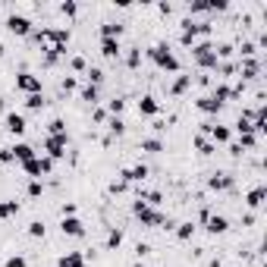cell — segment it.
<instances>
[{"mask_svg": "<svg viewBox=\"0 0 267 267\" xmlns=\"http://www.w3.org/2000/svg\"><path fill=\"white\" fill-rule=\"evenodd\" d=\"M198 35H211V25L207 22H192V19H183V32H180V41L186 44V47H192L195 44V38Z\"/></svg>", "mask_w": 267, "mask_h": 267, "instance_id": "3", "label": "cell"}, {"mask_svg": "<svg viewBox=\"0 0 267 267\" xmlns=\"http://www.w3.org/2000/svg\"><path fill=\"white\" fill-rule=\"evenodd\" d=\"M57 267H85V255L82 252H66V255H60Z\"/></svg>", "mask_w": 267, "mask_h": 267, "instance_id": "19", "label": "cell"}, {"mask_svg": "<svg viewBox=\"0 0 267 267\" xmlns=\"http://www.w3.org/2000/svg\"><path fill=\"white\" fill-rule=\"evenodd\" d=\"M201 129L211 135V145H214V148H217V145H229V141H233V129L220 126V123H204Z\"/></svg>", "mask_w": 267, "mask_h": 267, "instance_id": "6", "label": "cell"}, {"mask_svg": "<svg viewBox=\"0 0 267 267\" xmlns=\"http://www.w3.org/2000/svg\"><path fill=\"white\" fill-rule=\"evenodd\" d=\"M60 13H63V16H76V13H79V4L66 0V4H60Z\"/></svg>", "mask_w": 267, "mask_h": 267, "instance_id": "43", "label": "cell"}, {"mask_svg": "<svg viewBox=\"0 0 267 267\" xmlns=\"http://www.w3.org/2000/svg\"><path fill=\"white\" fill-rule=\"evenodd\" d=\"M66 145H69V135L63 132V135H47L44 138V157H50V160H60V157H66Z\"/></svg>", "mask_w": 267, "mask_h": 267, "instance_id": "5", "label": "cell"}, {"mask_svg": "<svg viewBox=\"0 0 267 267\" xmlns=\"http://www.w3.org/2000/svg\"><path fill=\"white\" fill-rule=\"evenodd\" d=\"M195 107H198V110H201V113H211V116L223 110V104H217V101H214L211 95H201L198 101H195Z\"/></svg>", "mask_w": 267, "mask_h": 267, "instance_id": "17", "label": "cell"}, {"mask_svg": "<svg viewBox=\"0 0 267 267\" xmlns=\"http://www.w3.org/2000/svg\"><path fill=\"white\" fill-rule=\"evenodd\" d=\"M211 50H214L211 41H195V44H192V57L198 60V57H204V53H211Z\"/></svg>", "mask_w": 267, "mask_h": 267, "instance_id": "26", "label": "cell"}, {"mask_svg": "<svg viewBox=\"0 0 267 267\" xmlns=\"http://www.w3.org/2000/svg\"><path fill=\"white\" fill-rule=\"evenodd\" d=\"M264 195H267V192H264V186H255L252 192H248V195H245V204H248V207H252V211H258V207L264 204Z\"/></svg>", "mask_w": 267, "mask_h": 267, "instance_id": "20", "label": "cell"}, {"mask_svg": "<svg viewBox=\"0 0 267 267\" xmlns=\"http://www.w3.org/2000/svg\"><path fill=\"white\" fill-rule=\"evenodd\" d=\"M255 41H242V57H255Z\"/></svg>", "mask_w": 267, "mask_h": 267, "instance_id": "45", "label": "cell"}, {"mask_svg": "<svg viewBox=\"0 0 267 267\" xmlns=\"http://www.w3.org/2000/svg\"><path fill=\"white\" fill-rule=\"evenodd\" d=\"M4 267H28V261H25L22 255H10V258L4 261Z\"/></svg>", "mask_w": 267, "mask_h": 267, "instance_id": "41", "label": "cell"}, {"mask_svg": "<svg viewBox=\"0 0 267 267\" xmlns=\"http://www.w3.org/2000/svg\"><path fill=\"white\" fill-rule=\"evenodd\" d=\"M148 57L157 63V69H164V73H180V60H176V53L167 44H154L148 50Z\"/></svg>", "mask_w": 267, "mask_h": 267, "instance_id": "2", "label": "cell"}, {"mask_svg": "<svg viewBox=\"0 0 267 267\" xmlns=\"http://www.w3.org/2000/svg\"><path fill=\"white\" fill-rule=\"evenodd\" d=\"M242 95V85H226V82H220V85H214V92H211V98L217 101V104H226V101H236Z\"/></svg>", "mask_w": 267, "mask_h": 267, "instance_id": "8", "label": "cell"}, {"mask_svg": "<svg viewBox=\"0 0 267 267\" xmlns=\"http://www.w3.org/2000/svg\"><path fill=\"white\" fill-rule=\"evenodd\" d=\"M120 38H101V53L104 57H120Z\"/></svg>", "mask_w": 267, "mask_h": 267, "instance_id": "21", "label": "cell"}, {"mask_svg": "<svg viewBox=\"0 0 267 267\" xmlns=\"http://www.w3.org/2000/svg\"><path fill=\"white\" fill-rule=\"evenodd\" d=\"M123 245V229H110V233H107V248H120Z\"/></svg>", "mask_w": 267, "mask_h": 267, "instance_id": "32", "label": "cell"}, {"mask_svg": "<svg viewBox=\"0 0 267 267\" xmlns=\"http://www.w3.org/2000/svg\"><path fill=\"white\" fill-rule=\"evenodd\" d=\"M132 214L141 220V226H167V229H173V226H176L170 217H164V214H160L157 207L145 204L141 198H135V201H132Z\"/></svg>", "mask_w": 267, "mask_h": 267, "instance_id": "1", "label": "cell"}, {"mask_svg": "<svg viewBox=\"0 0 267 267\" xmlns=\"http://www.w3.org/2000/svg\"><path fill=\"white\" fill-rule=\"evenodd\" d=\"M233 176L229 173H211V180H207V189H214V192H226V189H233Z\"/></svg>", "mask_w": 267, "mask_h": 267, "instance_id": "13", "label": "cell"}, {"mask_svg": "<svg viewBox=\"0 0 267 267\" xmlns=\"http://www.w3.org/2000/svg\"><path fill=\"white\" fill-rule=\"evenodd\" d=\"M79 95H82V101L95 104V101H98V88H95V85H82V92H79Z\"/></svg>", "mask_w": 267, "mask_h": 267, "instance_id": "36", "label": "cell"}, {"mask_svg": "<svg viewBox=\"0 0 267 267\" xmlns=\"http://www.w3.org/2000/svg\"><path fill=\"white\" fill-rule=\"evenodd\" d=\"M60 88H63V92L69 95V92H76V88H79V82H76V76H66L63 82H60Z\"/></svg>", "mask_w": 267, "mask_h": 267, "instance_id": "42", "label": "cell"}, {"mask_svg": "<svg viewBox=\"0 0 267 267\" xmlns=\"http://www.w3.org/2000/svg\"><path fill=\"white\" fill-rule=\"evenodd\" d=\"M226 229H229V220L223 217V214H211L207 217V233L211 236H220V233H226Z\"/></svg>", "mask_w": 267, "mask_h": 267, "instance_id": "15", "label": "cell"}, {"mask_svg": "<svg viewBox=\"0 0 267 267\" xmlns=\"http://www.w3.org/2000/svg\"><path fill=\"white\" fill-rule=\"evenodd\" d=\"M13 160H16V157H13L10 148H0V164H13Z\"/></svg>", "mask_w": 267, "mask_h": 267, "instance_id": "47", "label": "cell"}, {"mask_svg": "<svg viewBox=\"0 0 267 267\" xmlns=\"http://www.w3.org/2000/svg\"><path fill=\"white\" fill-rule=\"evenodd\" d=\"M28 236H32V239H41V236H44V223H41V220H32V223H28Z\"/></svg>", "mask_w": 267, "mask_h": 267, "instance_id": "38", "label": "cell"}, {"mask_svg": "<svg viewBox=\"0 0 267 267\" xmlns=\"http://www.w3.org/2000/svg\"><path fill=\"white\" fill-rule=\"evenodd\" d=\"M10 151H13V157L19 160V164H25V160H32V157H38V154H35V148L28 145V141H16V145H13Z\"/></svg>", "mask_w": 267, "mask_h": 267, "instance_id": "16", "label": "cell"}, {"mask_svg": "<svg viewBox=\"0 0 267 267\" xmlns=\"http://www.w3.org/2000/svg\"><path fill=\"white\" fill-rule=\"evenodd\" d=\"M138 113H141V116H157V113H160V101H157L154 95H145V98L138 101Z\"/></svg>", "mask_w": 267, "mask_h": 267, "instance_id": "14", "label": "cell"}, {"mask_svg": "<svg viewBox=\"0 0 267 267\" xmlns=\"http://www.w3.org/2000/svg\"><path fill=\"white\" fill-rule=\"evenodd\" d=\"M192 236H195V223H192V220H186V223H180V226H176V239L189 242Z\"/></svg>", "mask_w": 267, "mask_h": 267, "instance_id": "24", "label": "cell"}, {"mask_svg": "<svg viewBox=\"0 0 267 267\" xmlns=\"http://www.w3.org/2000/svg\"><path fill=\"white\" fill-rule=\"evenodd\" d=\"M16 88L25 92V95H41V79L32 76V73H19L16 76Z\"/></svg>", "mask_w": 267, "mask_h": 267, "instance_id": "9", "label": "cell"}, {"mask_svg": "<svg viewBox=\"0 0 267 267\" xmlns=\"http://www.w3.org/2000/svg\"><path fill=\"white\" fill-rule=\"evenodd\" d=\"M85 76H88V85H95V88H98V85L104 82V69H98V66H88V73H85Z\"/></svg>", "mask_w": 267, "mask_h": 267, "instance_id": "29", "label": "cell"}, {"mask_svg": "<svg viewBox=\"0 0 267 267\" xmlns=\"http://www.w3.org/2000/svg\"><path fill=\"white\" fill-rule=\"evenodd\" d=\"M229 154H233V157H239V154H242V148H239V141H229Z\"/></svg>", "mask_w": 267, "mask_h": 267, "instance_id": "48", "label": "cell"}, {"mask_svg": "<svg viewBox=\"0 0 267 267\" xmlns=\"http://www.w3.org/2000/svg\"><path fill=\"white\" fill-rule=\"evenodd\" d=\"M207 217H211V207H201V214H198V220H201V223H207Z\"/></svg>", "mask_w": 267, "mask_h": 267, "instance_id": "49", "label": "cell"}, {"mask_svg": "<svg viewBox=\"0 0 267 267\" xmlns=\"http://www.w3.org/2000/svg\"><path fill=\"white\" fill-rule=\"evenodd\" d=\"M195 63H198L201 69H217V63H220V60H217V53L211 50V53H204V57H198V60H195Z\"/></svg>", "mask_w": 267, "mask_h": 267, "instance_id": "27", "label": "cell"}, {"mask_svg": "<svg viewBox=\"0 0 267 267\" xmlns=\"http://www.w3.org/2000/svg\"><path fill=\"white\" fill-rule=\"evenodd\" d=\"M47 132H50V135H63V132H66V123H63V120H50V123H47Z\"/></svg>", "mask_w": 267, "mask_h": 267, "instance_id": "37", "label": "cell"}, {"mask_svg": "<svg viewBox=\"0 0 267 267\" xmlns=\"http://www.w3.org/2000/svg\"><path fill=\"white\" fill-rule=\"evenodd\" d=\"M239 73H242V79H255V76L261 73V63H258L255 57H245V60L239 63Z\"/></svg>", "mask_w": 267, "mask_h": 267, "instance_id": "18", "label": "cell"}, {"mask_svg": "<svg viewBox=\"0 0 267 267\" xmlns=\"http://www.w3.org/2000/svg\"><path fill=\"white\" fill-rule=\"evenodd\" d=\"M4 129H7L10 135H22V132L28 129V123H25V116H22V113H16V110H10V113L4 116Z\"/></svg>", "mask_w": 267, "mask_h": 267, "instance_id": "10", "label": "cell"}, {"mask_svg": "<svg viewBox=\"0 0 267 267\" xmlns=\"http://www.w3.org/2000/svg\"><path fill=\"white\" fill-rule=\"evenodd\" d=\"M47 101H44V95H25V107L28 110H41Z\"/></svg>", "mask_w": 267, "mask_h": 267, "instance_id": "31", "label": "cell"}, {"mask_svg": "<svg viewBox=\"0 0 267 267\" xmlns=\"http://www.w3.org/2000/svg\"><path fill=\"white\" fill-rule=\"evenodd\" d=\"M60 229H63V236H76V239L85 236V223L76 217V214H73V217H63L60 220Z\"/></svg>", "mask_w": 267, "mask_h": 267, "instance_id": "11", "label": "cell"}, {"mask_svg": "<svg viewBox=\"0 0 267 267\" xmlns=\"http://www.w3.org/2000/svg\"><path fill=\"white\" fill-rule=\"evenodd\" d=\"M141 151H148V154H160V151H164V141H160V138H141Z\"/></svg>", "mask_w": 267, "mask_h": 267, "instance_id": "25", "label": "cell"}, {"mask_svg": "<svg viewBox=\"0 0 267 267\" xmlns=\"http://www.w3.org/2000/svg\"><path fill=\"white\" fill-rule=\"evenodd\" d=\"M95 120L98 123H107V110H95Z\"/></svg>", "mask_w": 267, "mask_h": 267, "instance_id": "50", "label": "cell"}, {"mask_svg": "<svg viewBox=\"0 0 267 267\" xmlns=\"http://www.w3.org/2000/svg\"><path fill=\"white\" fill-rule=\"evenodd\" d=\"M107 129H110V135H123V132H126V123H123L120 116H110V120H107Z\"/></svg>", "mask_w": 267, "mask_h": 267, "instance_id": "28", "label": "cell"}, {"mask_svg": "<svg viewBox=\"0 0 267 267\" xmlns=\"http://www.w3.org/2000/svg\"><path fill=\"white\" fill-rule=\"evenodd\" d=\"M126 63H129L132 69H135V66L141 63V53H138V50H129V53H126Z\"/></svg>", "mask_w": 267, "mask_h": 267, "instance_id": "44", "label": "cell"}, {"mask_svg": "<svg viewBox=\"0 0 267 267\" xmlns=\"http://www.w3.org/2000/svg\"><path fill=\"white\" fill-rule=\"evenodd\" d=\"M19 214V201L16 198H7V201H0V220H10Z\"/></svg>", "mask_w": 267, "mask_h": 267, "instance_id": "22", "label": "cell"}, {"mask_svg": "<svg viewBox=\"0 0 267 267\" xmlns=\"http://www.w3.org/2000/svg\"><path fill=\"white\" fill-rule=\"evenodd\" d=\"M242 141H239V148H255L258 145V135L255 132H245V135H239Z\"/></svg>", "mask_w": 267, "mask_h": 267, "instance_id": "40", "label": "cell"}, {"mask_svg": "<svg viewBox=\"0 0 267 267\" xmlns=\"http://www.w3.org/2000/svg\"><path fill=\"white\" fill-rule=\"evenodd\" d=\"M120 176H123V183H126V186L129 183H145L148 180V167L145 164H135V167H126Z\"/></svg>", "mask_w": 267, "mask_h": 267, "instance_id": "12", "label": "cell"}, {"mask_svg": "<svg viewBox=\"0 0 267 267\" xmlns=\"http://www.w3.org/2000/svg\"><path fill=\"white\" fill-rule=\"evenodd\" d=\"M195 148H198L201 154H214V151H217V148L211 145V138H204V135H198V138H195Z\"/></svg>", "mask_w": 267, "mask_h": 267, "instance_id": "35", "label": "cell"}, {"mask_svg": "<svg viewBox=\"0 0 267 267\" xmlns=\"http://www.w3.org/2000/svg\"><path fill=\"white\" fill-rule=\"evenodd\" d=\"M22 170L28 173V180H41V176H47L50 170H53V160L50 157H32V160H25V164H22Z\"/></svg>", "mask_w": 267, "mask_h": 267, "instance_id": "4", "label": "cell"}, {"mask_svg": "<svg viewBox=\"0 0 267 267\" xmlns=\"http://www.w3.org/2000/svg\"><path fill=\"white\" fill-rule=\"evenodd\" d=\"M123 107H126V101H123V98H113V101H107V113H110V116H120Z\"/></svg>", "mask_w": 267, "mask_h": 267, "instance_id": "33", "label": "cell"}, {"mask_svg": "<svg viewBox=\"0 0 267 267\" xmlns=\"http://www.w3.org/2000/svg\"><path fill=\"white\" fill-rule=\"evenodd\" d=\"M69 69H73V73H88L85 57H73V60H69Z\"/></svg>", "mask_w": 267, "mask_h": 267, "instance_id": "39", "label": "cell"}, {"mask_svg": "<svg viewBox=\"0 0 267 267\" xmlns=\"http://www.w3.org/2000/svg\"><path fill=\"white\" fill-rule=\"evenodd\" d=\"M189 10H192V13H211V10H207V0H198V4H189Z\"/></svg>", "mask_w": 267, "mask_h": 267, "instance_id": "46", "label": "cell"}, {"mask_svg": "<svg viewBox=\"0 0 267 267\" xmlns=\"http://www.w3.org/2000/svg\"><path fill=\"white\" fill-rule=\"evenodd\" d=\"M7 28H10L13 35H19V38H25V35H32V32H35L32 19H28V16H19V13H13L10 19H7Z\"/></svg>", "mask_w": 267, "mask_h": 267, "instance_id": "7", "label": "cell"}, {"mask_svg": "<svg viewBox=\"0 0 267 267\" xmlns=\"http://www.w3.org/2000/svg\"><path fill=\"white\" fill-rule=\"evenodd\" d=\"M123 35V25L120 22H104L101 25V38H120Z\"/></svg>", "mask_w": 267, "mask_h": 267, "instance_id": "23", "label": "cell"}, {"mask_svg": "<svg viewBox=\"0 0 267 267\" xmlns=\"http://www.w3.org/2000/svg\"><path fill=\"white\" fill-rule=\"evenodd\" d=\"M28 198H41V195H44V183L41 180H28Z\"/></svg>", "mask_w": 267, "mask_h": 267, "instance_id": "30", "label": "cell"}, {"mask_svg": "<svg viewBox=\"0 0 267 267\" xmlns=\"http://www.w3.org/2000/svg\"><path fill=\"white\" fill-rule=\"evenodd\" d=\"M189 85H192V76H180V79L173 82V88H170V92H173V95H183Z\"/></svg>", "mask_w": 267, "mask_h": 267, "instance_id": "34", "label": "cell"}]
</instances>
